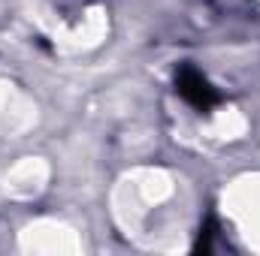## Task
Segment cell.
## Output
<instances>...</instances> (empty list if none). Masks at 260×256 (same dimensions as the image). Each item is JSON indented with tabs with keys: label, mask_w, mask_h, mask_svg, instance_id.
<instances>
[{
	"label": "cell",
	"mask_w": 260,
	"mask_h": 256,
	"mask_svg": "<svg viewBox=\"0 0 260 256\" xmlns=\"http://www.w3.org/2000/svg\"><path fill=\"white\" fill-rule=\"evenodd\" d=\"M176 88L197 112H209L218 103V91L209 84V78L203 72H197L194 66H182L176 72Z\"/></svg>",
	"instance_id": "cell-1"
}]
</instances>
